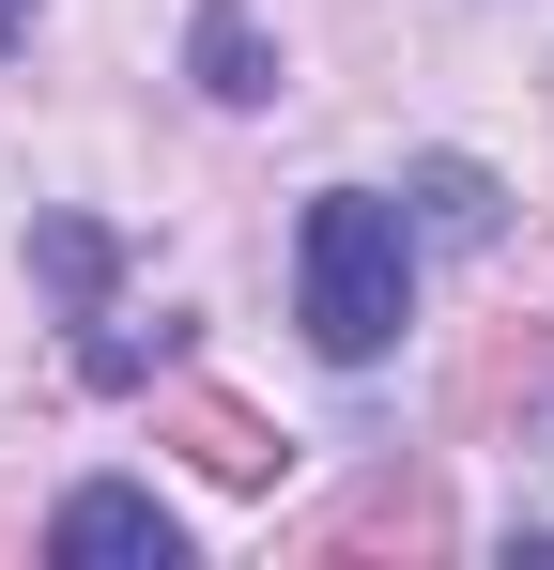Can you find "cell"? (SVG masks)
Instances as JSON below:
<instances>
[{"label": "cell", "mask_w": 554, "mask_h": 570, "mask_svg": "<svg viewBox=\"0 0 554 570\" xmlns=\"http://www.w3.org/2000/svg\"><path fill=\"white\" fill-rule=\"evenodd\" d=\"M293 308H308V340L339 371H369L400 340V308H416V216L385 186H324L308 232H293Z\"/></svg>", "instance_id": "cell-1"}, {"label": "cell", "mask_w": 554, "mask_h": 570, "mask_svg": "<svg viewBox=\"0 0 554 570\" xmlns=\"http://www.w3.org/2000/svg\"><path fill=\"white\" fill-rule=\"evenodd\" d=\"M47 556L62 570H185V524L139 493V478H78V493L47 509Z\"/></svg>", "instance_id": "cell-2"}, {"label": "cell", "mask_w": 554, "mask_h": 570, "mask_svg": "<svg viewBox=\"0 0 554 570\" xmlns=\"http://www.w3.org/2000/svg\"><path fill=\"white\" fill-rule=\"evenodd\" d=\"M185 78H200L216 108H263V94H277V47H263V16H247V0H200V31H185Z\"/></svg>", "instance_id": "cell-3"}, {"label": "cell", "mask_w": 554, "mask_h": 570, "mask_svg": "<svg viewBox=\"0 0 554 570\" xmlns=\"http://www.w3.org/2000/svg\"><path fill=\"white\" fill-rule=\"evenodd\" d=\"M493 216H508V200H493L477 155H432V170H416V232H432V247H493Z\"/></svg>", "instance_id": "cell-4"}, {"label": "cell", "mask_w": 554, "mask_h": 570, "mask_svg": "<svg viewBox=\"0 0 554 570\" xmlns=\"http://www.w3.org/2000/svg\"><path fill=\"white\" fill-rule=\"evenodd\" d=\"M31 16H47V0H0V62H16V47H31Z\"/></svg>", "instance_id": "cell-5"}]
</instances>
